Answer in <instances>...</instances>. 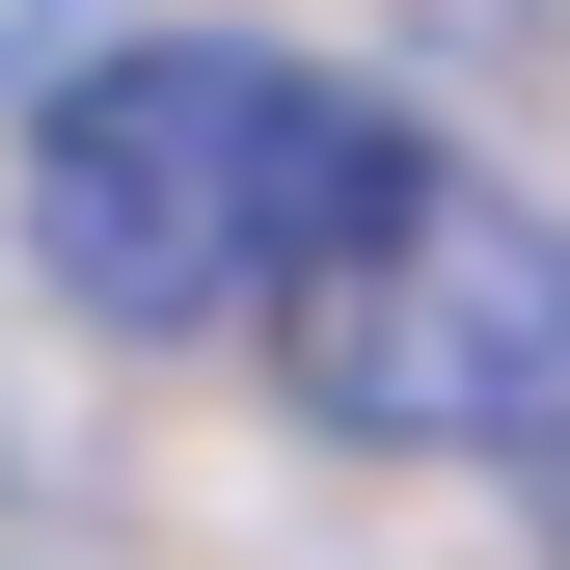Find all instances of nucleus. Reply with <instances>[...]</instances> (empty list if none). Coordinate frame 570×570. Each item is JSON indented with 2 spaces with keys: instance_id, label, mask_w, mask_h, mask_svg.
Segmentation results:
<instances>
[{
  "instance_id": "obj_1",
  "label": "nucleus",
  "mask_w": 570,
  "mask_h": 570,
  "mask_svg": "<svg viewBox=\"0 0 570 570\" xmlns=\"http://www.w3.org/2000/svg\"><path fill=\"white\" fill-rule=\"evenodd\" d=\"M407 136L326 82V55H245V28H164V55H82L28 109V272L136 353H218L326 272V218L381 190Z\"/></svg>"
},
{
  "instance_id": "obj_3",
  "label": "nucleus",
  "mask_w": 570,
  "mask_h": 570,
  "mask_svg": "<svg viewBox=\"0 0 570 570\" xmlns=\"http://www.w3.org/2000/svg\"><path fill=\"white\" fill-rule=\"evenodd\" d=\"M517 517H543V570H570V435H543V462H517Z\"/></svg>"
},
{
  "instance_id": "obj_2",
  "label": "nucleus",
  "mask_w": 570,
  "mask_h": 570,
  "mask_svg": "<svg viewBox=\"0 0 570 570\" xmlns=\"http://www.w3.org/2000/svg\"><path fill=\"white\" fill-rule=\"evenodd\" d=\"M272 381L353 462H543L570 435V218L489 164H381L326 218V272L272 299Z\"/></svg>"
}]
</instances>
